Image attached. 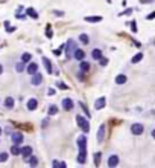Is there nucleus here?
Returning a JSON list of instances; mask_svg holds the SVG:
<instances>
[{
	"instance_id": "9",
	"label": "nucleus",
	"mask_w": 155,
	"mask_h": 168,
	"mask_svg": "<svg viewBox=\"0 0 155 168\" xmlns=\"http://www.w3.org/2000/svg\"><path fill=\"white\" fill-rule=\"evenodd\" d=\"M20 154L24 157V159H28L31 154H32V147L29 145H24V147H20Z\"/></svg>"
},
{
	"instance_id": "25",
	"label": "nucleus",
	"mask_w": 155,
	"mask_h": 168,
	"mask_svg": "<svg viewBox=\"0 0 155 168\" xmlns=\"http://www.w3.org/2000/svg\"><path fill=\"white\" fill-rule=\"evenodd\" d=\"M141 60H143V53H141V52H138L137 55H136V57H134V58L131 60V63H132V64H136V63H140Z\"/></svg>"
},
{
	"instance_id": "2",
	"label": "nucleus",
	"mask_w": 155,
	"mask_h": 168,
	"mask_svg": "<svg viewBox=\"0 0 155 168\" xmlns=\"http://www.w3.org/2000/svg\"><path fill=\"white\" fill-rule=\"evenodd\" d=\"M64 49H65V57L67 58H72L73 57V52H75V49H76V43H75V40H69L65 44H64Z\"/></svg>"
},
{
	"instance_id": "33",
	"label": "nucleus",
	"mask_w": 155,
	"mask_h": 168,
	"mask_svg": "<svg viewBox=\"0 0 155 168\" xmlns=\"http://www.w3.org/2000/svg\"><path fill=\"white\" fill-rule=\"evenodd\" d=\"M56 87H58V89H63V90H67V89H69V86L64 84L63 81H58V83H56Z\"/></svg>"
},
{
	"instance_id": "31",
	"label": "nucleus",
	"mask_w": 155,
	"mask_h": 168,
	"mask_svg": "<svg viewBox=\"0 0 155 168\" xmlns=\"http://www.w3.org/2000/svg\"><path fill=\"white\" fill-rule=\"evenodd\" d=\"M15 70L18 72V73H22V72H24V64L20 61V63H17L15 64Z\"/></svg>"
},
{
	"instance_id": "14",
	"label": "nucleus",
	"mask_w": 155,
	"mask_h": 168,
	"mask_svg": "<svg viewBox=\"0 0 155 168\" xmlns=\"http://www.w3.org/2000/svg\"><path fill=\"white\" fill-rule=\"evenodd\" d=\"M104 138H105V125L102 124L99 127V131H97V142H104Z\"/></svg>"
},
{
	"instance_id": "10",
	"label": "nucleus",
	"mask_w": 155,
	"mask_h": 168,
	"mask_svg": "<svg viewBox=\"0 0 155 168\" xmlns=\"http://www.w3.org/2000/svg\"><path fill=\"white\" fill-rule=\"evenodd\" d=\"M61 105H63L64 110H72L73 105H75V103H73V99H70V98H64L63 103H61Z\"/></svg>"
},
{
	"instance_id": "39",
	"label": "nucleus",
	"mask_w": 155,
	"mask_h": 168,
	"mask_svg": "<svg viewBox=\"0 0 155 168\" xmlns=\"http://www.w3.org/2000/svg\"><path fill=\"white\" fill-rule=\"evenodd\" d=\"M131 26H132V31H134V32H137V26H136V23H134V20L131 22Z\"/></svg>"
},
{
	"instance_id": "30",
	"label": "nucleus",
	"mask_w": 155,
	"mask_h": 168,
	"mask_svg": "<svg viewBox=\"0 0 155 168\" xmlns=\"http://www.w3.org/2000/svg\"><path fill=\"white\" fill-rule=\"evenodd\" d=\"M78 104H79V107H81V109L84 110V113H85V116H87V118H90V112H88V109H87V105H85V104L82 103V101H79Z\"/></svg>"
},
{
	"instance_id": "23",
	"label": "nucleus",
	"mask_w": 155,
	"mask_h": 168,
	"mask_svg": "<svg viewBox=\"0 0 155 168\" xmlns=\"http://www.w3.org/2000/svg\"><path fill=\"white\" fill-rule=\"evenodd\" d=\"M31 58H32L31 53H29V52H24L23 55H22V60H20V61H22V63H29Z\"/></svg>"
},
{
	"instance_id": "6",
	"label": "nucleus",
	"mask_w": 155,
	"mask_h": 168,
	"mask_svg": "<svg viewBox=\"0 0 155 168\" xmlns=\"http://www.w3.org/2000/svg\"><path fill=\"white\" fill-rule=\"evenodd\" d=\"M119 162H120V159H119L117 154H111V156L108 157V160H106V165H108L110 168H114V167L119 165Z\"/></svg>"
},
{
	"instance_id": "22",
	"label": "nucleus",
	"mask_w": 155,
	"mask_h": 168,
	"mask_svg": "<svg viewBox=\"0 0 155 168\" xmlns=\"http://www.w3.org/2000/svg\"><path fill=\"white\" fill-rule=\"evenodd\" d=\"M91 57H93V60H96V61H97V60L102 57V51H100V49H93L91 51Z\"/></svg>"
},
{
	"instance_id": "18",
	"label": "nucleus",
	"mask_w": 155,
	"mask_h": 168,
	"mask_svg": "<svg viewBox=\"0 0 155 168\" xmlns=\"http://www.w3.org/2000/svg\"><path fill=\"white\" fill-rule=\"evenodd\" d=\"M37 70H38V64H37V63H29L28 69H26V72H28L29 75H32V73H35Z\"/></svg>"
},
{
	"instance_id": "13",
	"label": "nucleus",
	"mask_w": 155,
	"mask_h": 168,
	"mask_svg": "<svg viewBox=\"0 0 155 168\" xmlns=\"http://www.w3.org/2000/svg\"><path fill=\"white\" fill-rule=\"evenodd\" d=\"M43 64H44V67H46V72H47V73H53V67H52V63H50L49 58L43 57Z\"/></svg>"
},
{
	"instance_id": "37",
	"label": "nucleus",
	"mask_w": 155,
	"mask_h": 168,
	"mask_svg": "<svg viewBox=\"0 0 155 168\" xmlns=\"http://www.w3.org/2000/svg\"><path fill=\"white\" fill-rule=\"evenodd\" d=\"M63 49H64V44H63V46H61V48H59V49H55V51H53V53H55V55L58 57V55H59V53H61V52H63Z\"/></svg>"
},
{
	"instance_id": "29",
	"label": "nucleus",
	"mask_w": 155,
	"mask_h": 168,
	"mask_svg": "<svg viewBox=\"0 0 155 168\" xmlns=\"http://www.w3.org/2000/svg\"><path fill=\"white\" fill-rule=\"evenodd\" d=\"M79 41L84 43V44H88L90 38H88V35H87V34H81V35H79Z\"/></svg>"
},
{
	"instance_id": "8",
	"label": "nucleus",
	"mask_w": 155,
	"mask_h": 168,
	"mask_svg": "<svg viewBox=\"0 0 155 168\" xmlns=\"http://www.w3.org/2000/svg\"><path fill=\"white\" fill-rule=\"evenodd\" d=\"M105 104H106V98L100 96V98H97L96 101H94V109H96V110H102L105 107Z\"/></svg>"
},
{
	"instance_id": "4",
	"label": "nucleus",
	"mask_w": 155,
	"mask_h": 168,
	"mask_svg": "<svg viewBox=\"0 0 155 168\" xmlns=\"http://www.w3.org/2000/svg\"><path fill=\"white\" fill-rule=\"evenodd\" d=\"M11 141H12V144L22 145V144H23V141H24L23 133H22V131H14V133H11Z\"/></svg>"
},
{
	"instance_id": "21",
	"label": "nucleus",
	"mask_w": 155,
	"mask_h": 168,
	"mask_svg": "<svg viewBox=\"0 0 155 168\" xmlns=\"http://www.w3.org/2000/svg\"><path fill=\"white\" fill-rule=\"evenodd\" d=\"M47 113H49V116L56 115V113H58V105H55V104H50V105H49V110H47Z\"/></svg>"
},
{
	"instance_id": "36",
	"label": "nucleus",
	"mask_w": 155,
	"mask_h": 168,
	"mask_svg": "<svg viewBox=\"0 0 155 168\" xmlns=\"http://www.w3.org/2000/svg\"><path fill=\"white\" fill-rule=\"evenodd\" d=\"M131 12H132V9H131V8H128V9L123 11V12H119V15H120V17H122V15H128V14H131Z\"/></svg>"
},
{
	"instance_id": "1",
	"label": "nucleus",
	"mask_w": 155,
	"mask_h": 168,
	"mask_svg": "<svg viewBox=\"0 0 155 168\" xmlns=\"http://www.w3.org/2000/svg\"><path fill=\"white\" fill-rule=\"evenodd\" d=\"M76 122H78V125H79V129L82 130L84 133H88V131H90V124H88V119H87V116L78 115V116H76Z\"/></svg>"
},
{
	"instance_id": "17",
	"label": "nucleus",
	"mask_w": 155,
	"mask_h": 168,
	"mask_svg": "<svg viewBox=\"0 0 155 168\" xmlns=\"http://www.w3.org/2000/svg\"><path fill=\"white\" fill-rule=\"evenodd\" d=\"M14 104H15V101H14V98H12V96H8V98H6L5 99V107H6V109H14Z\"/></svg>"
},
{
	"instance_id": "40",
	"label": "nucleus",
	"mask_w": 155,
	"mask_h": 168,
	"mask_svg": "<svg viewBox=\"0 0 155 168\" xmlns=\"http://www.w3.org/2000/svg\"><path fill=\"white\" fill-rule=\"evenodd\" d=\"M47 124H49V118H46V119L43 121V124H41V125H43V127H46Z\"/></svg>"
},
{
	"instance_id": "45",
	"label": "nucleus",
	"mask_w": 155,
	"mask_h": 168,
	"mask_svg": "<svg viewBox=\"0 0 155 168\" xmlns=\"http://www.w3.org/2000/svg\"><path fill=\"white\" fill-rule=\"evenodd\" d=\"M0 134H2V127H0Z\"/></svg>"
},
{
	"instance_id": "41",
	"label": "nucleus",
	"mask_w": 155,
	"mask_h": 168,
	"mask_svg": "<svg viewBox=\"0 0 155 168\" xmlns=\"http://www.w3.org/2000/svg\"><path fill=\"white\" fill-rule=\"evenodd\" d=\"M154 17H155V12H151V14H149V15H147V20H152Z\"/></svg>"
},
{
	"instance_id": "12",
	"label": "nucleus",
	"mask_w": 155,
	"mask_h": 168,
	"mask_svg": "<svg viewBox=\"0 0 155 168\" xmlns=\"http://www.w3.org/2000/svg\"><path fill=\"white\" fill-rule=\"evenodd\" d=\"M72 58H75V60H78V61H81V60H84L85 58V52L82 51V49H75V52H73V57Z\"/></svg>"
},
{
	"instance_id": "44",
	"label": "nucleus",
	"mask_w": 155,
	"mask_h": 168,
	"mask_svg": "<svg viewBox=\"0 0 155 168\" xmlns=\"http://www.w3.org/2000/svg\"><path fill=\"white\" fill-rule=\"evenodd\" d=\"M2 73H3V66L0 64V75H2Z\"/></svg>"
},
{
	"instance_id": "15",
	"label": "nucleus",
	"mask_w": 155,
	"mask_h": 168,
	"mask_svg": "<svg viewBox=\"0 0 155 168\" xmlns=\"http://www.w3.org/2000/svg\"><path fill=\"white\" fill-rule=\"evenodd\" d=\"M85 160H87V150H79L78 164H85Z\"/></svg>"
},
{
	"instance_id": "19",
	"label": "nucleus",
	"mask_w": 155,
	"mask_h": 168,
	"mask_svg": "<svg viewBox=\"0 0 155 168\" xmlns=\"http://www.w3.org/2000/svg\"><path fill=\"white\" fill-rule=\"evenodd\" d=\"M126 81H128V77H126V75H123V73H120V75H117V77H116V83H117V84H120V86L125 84Z\"/></svg>"
},
{
	"instance_id": "35",
	"label": "nucleus",
	"mask_w": 155,
	"mask_h": 168,
	"mask_svg": "<svg viewBox=\"0 0 155 168\" xmlns=\"http://www.w3.org/2000/svg\"><path fill=\"white\" fill-rule=\"evenodd\" d=\"M52 165L53 167H63V168H65V162H59V160H53Z\"/></svg>"
},
{
	"instance_id": "32",
	"label": "nucleus",
	"mask_w": 155,
	"mask_h": 168,
	"mask_svg": "<svg viewBox=\"0 0 155 168\" xmlns=\"http://www.w3.org/2000/svg\"><path fill=\"white\" fill-rule=\"evenodd\" d=\"M8 157H9V154L8 153H0V162H6V160H8Z\"/></svg>"
},
{
	"instance_id": "43",
	"label": "nucleus",
	"mask_w": 155,
	"mask_h": 168,
	"mask_svg": "<svg viewBox=\"0 0 155 168\" xmlns=\"http://www.w3.org/2000/svg\"><path fill=\"white\" fill-rule=\"evenodd\" d=\"M53 14H55V15H64L63 12H58V11H53Z\"/></svg>"
},
{
	"instance_id": "26",
	"label": "nucleus",
	"mask_w": 155,
	"mask_h": 168,
	"mask_svg": "<svg viewBox=\"0 0 155 168\" xmlns=\"http://www.w3.org/2000/svg\"><path fill=\"white\" fill-rule=\"evenodd\" d=\"M11 154H14V156H18L20 154V145H17V144H14L11 147Z\"/></svg>"
},
{
	"instance_id": "16",
	"label": "nucleus",
	"mask_w": 155,
	"mask_h": 168,
	"mask_svg": "<svg viewBox=\"0 0 155 168\" xmlns=\"http://www.w3.org/2000/svg\"><path fill=\"white\" fill-rule=\"evenodd\" d=\"M79 69L82 72H88L90 70V63L85 61V60H81V61H79Z\"/></svg>"
},
{
	"instance_id": "7",
	"label": "nucleus",
	"mask_w": 155,
	"mask_h": 168,
	"mask_svg": "<svg viewBox=\"0 0 155 168\" xmlns=\"http://www.w3.org/2000/svg\"><path fill=\"white\" fill-rule=\"evenodd\" d=\"M76 144H78L79 150H87V136L85 134H81V136L78 138V141H76Z\"/></svg>"
},
{
	"instance_id": "27",
	"label": "nucleus",
	"mask_w": 155,
	"mask_h": 168,
	"mask_svg": "<svg viewBox=\"0 0 155 168\" xmlns=\"http://www.w3.org/2000/svg\"><path fill=\"white\" fill-rule=\"evenodd\" d=\"M28 159H29V165H31V167H37V165H38V159L33 156V154H31Z\"/></svg>"
},
{
	"instance_id": "34",
	"label": "nucleus",
	"mask_w": 155,
	"mask_h": 168,
	"mask_svg": "<svg viewBox=\"0 0 155 168\" xmlns=\"http://www.w3.org/2000/svg\"><path fill=\"white\" fill-rule=\"evenodd\" d=\"M97 61L100 63V66H106V64H108V58H104V55H102V57L97 60Z\"/></svg>"
},
{
	"instance_id": "28",
	"label": "nucleus",
	"mask_w": 155,
	"mask_h": 168,
	"mask_svg": "<svg viewBox=\"0 0 155 168\" xmlns=\"http://www.w3.org/2000/svg\"><path fill=\"white\" fill-rule=\"evenodd\" d=\"M26 11H28V15H29V17H32V18H38V12L33 9V8H28Z\"/></svg>"
},
{
	"instance_id": "5",
	"label": "nucleus",
	"mask_w": 155,
	"mask_h": 168,
	"mask_svg": "<svg viewBox=\"0 0 155 168\" xmlns=\"http://www.w3.org/2000/svg\"><path fill=\"white\" fill-rule=\"evenodd\" d=\"M31 77H32V78H31V84H32V86H40V84L43 83V75H41L38 70H37L35 73H32Z\"/></svg>"
},
{
	"instance_id": "20",
	"label": "nucleus",
	"mask_w": 155,
	"mask_h": 168,
	"mask_svg": "<svg viewBox=\"0 0 155 168\" xmlns=\"http://www.w3.org/2000/svg\"><path fill=\"white\" fill-rule=\"evenodd\" d=\"M84 20H85V22H88V23H97V22H102V17H100V15H94V17H85Z\"/></svg>"
},
{
	"instance_id": "24",
	"label": "nucleus",
	"mask_w": 155,
	"mask_h": 168,
	"mask_svg": "<svg viewBox=\"0 0 155 168\" xmlns=\"http://www.w3.org/2000/svg\"><path fill=\"white\" fill-rule=\"evenodd\" d=\"M100 157H102V154H100V153H94V156H93V162H94V165H96V167L100 165Z\"/></svg>"
},
{
	"instance_id": "3",
	"label": "nucleus",
	"mask_w": 155,
	"mask_h": 168,
	"mask_svg": "<svg viewBox=\"0 0 155 168\" xmlns=\"http://www.w3.org/2000/svg\"><path fill=\"white\" fill-rule=\"evenodd\" d=\"M131 133L134 134V136H140V134L145 133V125L140 124V122H134L131 125Z\"/></svg>"
},
{
	"instance_id": "42",
	"label": "nucleus",
	"mask_w": 155,
	"mask_h": 168,
	"mask_svg": "<svg viewBox=\"0 0 155 168\" xmlns=\"http://www.w3.org/2000/svg\"><path fill=\"white\" fill-rule=\"evenodd\" d=\"M49 95H50V96L55 95V90H53V89H49Z\"/></svg>"
},
{
	"instance_id": "11",
	"label": "nucleus",
	"mask_w": 155,
	"mask_h": 168,
	"mask_svg": "<svg viewBox=\"0 0 155 168\" xmlns=\"http://www.w3.org/2000/svg\"><path fill=\"white\" fill-rule=\"evenodd\" d=\"M26 107H28V110H29V112L35 110L37 107H38V99H37V98H31V99L28 101V104H26Z\"/></svg>"
},
{
	"instance_id": "38",
	"label": "nucleus",
	"mask_w": 155,
	"mask_h": 168,
	"mask_svg": "<svg viewBox=\"0 0 155 168\" xmlns=\"http://www.w3.org/2000/svg\"><path fill=\"white\" fill-rule=\"evenodd\" d=\"M52 31H50V26H47V38H52Z\"/></svg>"
}]
</instances>
